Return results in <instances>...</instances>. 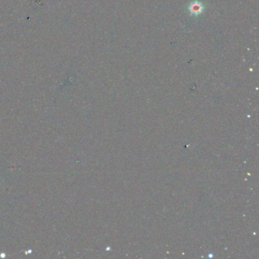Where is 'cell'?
<instances>
[{
	"mask_svg": "<svg viewBox=\"0 0 259 259\" xmlns=\"http://www.w3.org/2000/svg\"><path fill=\"white\" fill-rule=\"evenodd\" d=\"M189 8H190L191 13L195 14H198L201 12L202 9H203V7H202V5H201V3H193L190 7H189Z\"/></svg>",
	"mask_w": 259,
	"mask_h": 259,
	"instance_id": "obj_1",
	"label": "cell"
}]
</instances>
